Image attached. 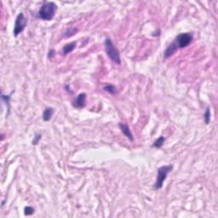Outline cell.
Here are the masks:
<instances>
[{
    "instance_id": "cell-16",
    "label": "cell",
    "mask_w": 218,
    "mask_h": 218,
    "mask_svg": "<svg viewBox=\"0 0 218 218\" xmlns=\"http://www.w3.org/2000/svg\"><path fill=\"white\" fill-rule=\"evenodd\" d=\"M1 97H2V100H3V102L6 103L8 106H9V101H10L11 96H10V95H9V96H5V95H3V94H2V95H1Z\"/></svg>"
},
{
    "instance_id": "cell-4",
    "label": "cell",
    "mask_w": 218,
    "mask_h": 218,
    "mask_svg": "<svg viewBox=\"0 0 218 218\" xmlns=\"http://www.w3.org/2000/svg\"><path fill=\"white\" fill-rule=\"evenodd\" d=\"M193 39V37L192 33H190V32H183V33L178 34L172 43L174 44L177 50H179V49H183V48H186V47L188 46L192 43Z\"/></svg>"
},
{
    "instance_id": "cell-9",
    "label": "cell",
    "mask_w": 218,
    "mask_h": 218,
    "mask_svg": "<svg viewBox=\"0 0 218 218\" xmlns=\"http://www.w3.org/2000/svg\"><path fill=\"white\" fill-rule=\"evenodd\" d=\"M76 45H77V43H76V42H72V43H69V44H66L65 46L62 48L63 55H67V54L72 52V51L75 50Z\"/></svg>"
},
{
    "instance_id": "cell-5",
    "label": "cell",
    "mask_w": 218,
    "mask_h": 218,
    "mask_svg": "<svg viewBox=\"0 0 218 218\" xmlns=\"http://www.w3.org/2000/svg\"><path fill=\"white\" fill-rule=\"evenodd\" d=\"M27 24V19L26 18L23 13H20L16 16L14 27V36L17 37L21 32L24 31L26 26Z\"/></svg>"
},
{
    "instance_id": "cell-6",
    "label": "cell",
    "mask_w": 218,
    "mask_h": 218,
    "mask_svg": "<svg viewBox=\"0 0 218 218\" xmlns=\"http://www.w3.org/2000/svg\"><path fill=\"white\" fill-rule=\"evenodd\" d=\"M86 98H87L86 94L80 93L78 97H76V99L72 103V106L74 107L75 108H84L86 105Z\"/></svg>"
},
{
    "instance_id": "cell-2",
    "label": "cell",
    "mask_w": 218,
    "mask_h": 218,
    "mask_svg": "<svg viewBox=\"0 0 218 218\" xmlns=\"http://www.w3.org/2000/svg\"><path fill=\"white\" fill-rule=\"evenodd\" d=\"M105 50L109 58L112 62H113L118 65L121 64V58H120V53L116 46L113 44L111 38L107 37L105 39Z\"/></svg>"
},
{
    "instance_id": "cell-1",
    "label": "cell",
    "mask_w": 218,
    "mask_h": 218,
    "mask_svg": "<svg viewBox=\"0 0 218 218\" xmlns=\"http://www.w3.org/2000/svg\"><path fill=\"white\" fill-rule=\"evenodd\" d=\"M57 5L53 2H44L37 12V17L44 21H51L56 16Z\"/></svg>"
},
{
    "instance_id": "cell-11",
    "label": "cell",
    "mask_w": 218,
    "mask_h": 218,
    "mask_svg": "<svg viewBox=\"0 0 218 218\" xmlns=\"http://www.w3.org/2000/svg\"><path fill=\"white\" fill-rule=\"evenodd\" d=\"M165 138L164 136H160L159 137L157 140L153 142V147H156V148H160V147H162V146L164 145V143H165Z\"/></svg>"
},
{
    "instance_id": "cell-15",
    "label": "cell",
    "mask_w": 218,
    "mask_h": 218,
    "mask_svg": "<svg viewBox=\"0 0 218 218\" xmlns=\"http://www.w3.org/2000/svg\"><path fill=\"white\" fill-rule=\"evenodd\" d=\"M41 138H42V134H40V133H37V134L34 136V138H33L32 141V145H37V144H38L39 141L41 140Z\"/></svg>"
},
{
    "instance_id": "cell-14",
    "label": "cell",
    "mask_w": 218,
    "mask_h": 218,
    "mask_svg": "<svg viewBox=\"0 0 218 218\" xmlns=\"http://www.w3.org/2000/svg\"><path fill=\"white\" fill-rule=\"evenodd\" d=\"M77 32H78V29H76V28H69L68 30H67V32L65 33V37H71V36H72V35H74Z\"/></svg>"
},
{
    "instance_id": "cell-8",
    "label": "cell",
    "mask_w": 218,
    "mask_h": 218,
    "mask_svg": "<svg viewBox=\"0 0 218 218\" xmlns=\"http://www.w3.org/2000/svg\"><path fill=\"white\" fill-rule=\"evenodd\" d=\"M54 112H55V109L53 107H47V108L44 109L43 114H42L43 120L44 122L50 121L51 118H52V116H53Z\"/></svg>"
},
{
    "instance_id": "cell-12",
    "label": "cell",
    "mask_w": 218,
    "mask_h": 218,
    "mask_svg": "<svg viewBox=\"0 0 218 218\" xmlns=\"http://www.w3.org/2000/svg\"><path fill=\"white\" fill-rule=\"evenodd\" d=\"M211 109H210L209 107H207L206 108V111L204 114V120H205V123L206 125H209L210 121H211Z\"/></svg>"
},
{
    "instance_id": "cell-17",
    "label": "cell",
    "mask_w": 218,
    "mask_h": 218,
    "mask_svg": "<svg viewBox=\"0 0 218 218\" xmlns=\"http://www.w3.org/2000/svg\"><path fill=\"white\" fill-rule=\"evenodd\" d=\"M55 54H56V51H55V50H51L50 51V52H49V56H49L50 58H51V57H52V56H53L54 55H55Z\"/></svg>"
},
{
    "instance_id": "cell-3",
    "label": "cell",
    "mask_w": 218,
    "mask_h": 218,
    "mask_svg": "<svg viewBox=\"0 0 218 218\" xmlns=\"http://www.w3.org/2000/svg\"><path fill=\"white\" fill-rule=\"evenodd\" d=\"M172 170H173V165H163L158 169V175H157L155 184H154V188L156 190H159V189L162 188L164 182L167 178V176L169 175V173L172 171Z\"/></svg>"
},
{
    "instance_id": "cell-13",
    "label": "cell",
    "mask_w": 218,
    "mask_h": 218,
    "mask_svg": "<svg viewBox=\"0 0 218 218\" xmlns=\"http://www.w3.org/2000/svg\"><path fill=\"white\" fill-rule=\"evenodd\" d=\"M34 208L32 207V206H26L25 208H24V214L26 216H32L34 213Z\"/></svg>"
},
{
    "instance_id": "cell-10",
    "label": "cell",
    "mask_w": 218,
    "mask_h": 218,
    "mask_svg": "<svg viewBox=\"0 0 218 218\" xmlns=\"http://www.w3.org/2000/svg\"><path fill=\"white\" fill-rule=\"evenodd\" d=\"M103 90L105 91H107V92H108L109 94H111V95H115V94H117V89H116V87L113 84H106V85L103 87Z\"/></svg>"
},
{
    "instance_id": "cell-7",
    "label": "cell",
    "mask_w": 218,
    "mask_h": 218,
    "mask_svg": "<svg viewBox=\"0 0 218 218\" xmlns=\"http://www.w3.org/2000/svg\"><path fill=\"white\" fill-rule=\"evenodd\" d=\"M118 126H119V128H120V130L122 131V132H123V134L125 135V136L127 137L129 140L131 141H134V137H133V135H132V133H131V130H130V127L128 126V125H126V124H119L118 125Z\"/></svg>"
}]
</instances>
